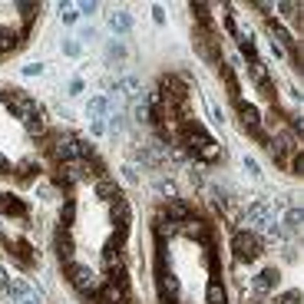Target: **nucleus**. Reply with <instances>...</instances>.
<instances>
[{"mask_svg": "<svg viewBox=\"0 0 304 304\" xmlns=\"http://www.w3.org/2000/svg\"><path fill=\"white\" fill-rule=\"evenodd\" d=\"M106 106H109V100H106V96H93V100H89V116L96 119V123H100V119L106 116Z\"/></svg>", "mask_w": 304, "mask_h": 304, "instance_id": "f257e3e1", "label": "nucleus"}, {"mask_svg": "<svg viewBox=\"0 0 304 304\" xmlns=\"http://www.w3.org/2000/svg\"><path fill=\"white\" fill-rule=\"evenodd\" d=\"M109 24L112 27H116V30H129V27H132V20H129V13H109Z\"/></svg>", "mask_w": 304, "mask_h": 304, "instance_id": "f03ea898", "label": "nucleus"}, {"mask_svg": "<svg viewBox=\"0 0 304 304\" xmlns=\"http://www.w3.org/2000/svg\"><path fill=\"white\" fill-rule=\"evenodd\" d=\"M80 89H83V80H73V83H69V96H76Z\"/></svg>", "mask_w": 304, "mask_h": 304, "instance_id": "7ed1b4c3", "label": "nucleus"}]
</instances>
